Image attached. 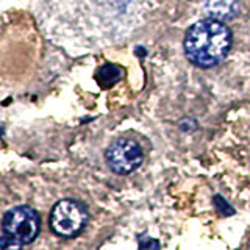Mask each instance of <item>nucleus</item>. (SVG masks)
Returning a JSON list of instances; mask_svg holds the SVG:
<instances>
[{
    "mask_svg": "<svg viewBox=\"0 0 250 250\" xmlns=\"http://www.w3.org/2000/svg\"><path fill=\"white\" fill-rule=\"evenodd\" d=\"M231 47V31L219 19H205L188 30L185 52L191 62L199 67L219 64Z\"/></svg>",
    "mask_w": 250,
    "mask_h": 250,
    "instance_id": "nucleus-1",
    "label": "nucleus"
},
{
    "mask_svg": "<svg viewBox=\"0 0 250 250\" xmlns=\"http://www.w3.org/2000/svg\"><path fill=\"white\" fill-rule=\"evenodd\" d=\"M88 208L82 202L74 199H64L55 203L50 211L49 224L55 234L61 238H75L88 224Z\"/></svg>",
    "mask_w": 250,
    "mask_h": 250,
    "instance_id": "nucleus-2",
    "label": "nucleus"
},
{
    "mask_svg": "<svg viewBox=\"0 0 250 250\" xmlns=\"http://www.w3.org/2000/svg\"><path fill=\"white\" fill-rule=\"evenodd\" d=\"M39 216L30 207L21 205L6 211L2 221V231L10 233L22 244L33 242L39 234Z\"/></svg>",
    "mask_w": 250,
    "mask_h": 250,
    "instance_id": "nucleus-3",
    "label": "nucleus"
},
{
    "mask_svg": "<svg viewBox=\"0 0 250 250\" xmlns=\"http://www.w3.org/2000/svg\"><path fill=\"white\" fill-rule=\"evenodd\" d=\"M144 160V153L136 141L128 138H121L108 147L106 163L109 169L116 174H130L136 170Z\"/></svg>",
    "mask_w": 250,
    "mask_h": 250,
    "instance_id": "nucleus-4",
    "label": "nucleus"
},
{
    "mask_svg": "<svg viewBox=\"0 0 250 250\" xmlns=\"http://www.w3.org/2000/svg\"><path fill=\"white\" fill-rule=\"evenodd\" d=\"M207 11L213 19H231L238 14V0H208Z\"/></svg>",
    "mask_w": 250,
    "mask_h": 250,
    "instance_id": "nucleus-5",
    "label": "nucleus"
},
{
    "mask_svg": "<svg viewBox=\"0 0 250 250\" xmlns=\"http://www.w3.org/2000/svg\"><path fill=\"white\" fill-rule=\"evenodd\" d=\"M22 242L19 239H16L11 236L10 233L2 231V236H0V250H22Z\"/></svg>",
    "mask_w": 250,
    "mask_h": 250,
    "instance_id": "nucleus-6",
    "label": "nucleus"
},
{
    "mask_svg": "<svg viewBox=\"0 0 250 250\" xmlns=\"http://www.w3.org/2000/svg\"><path fill=\"white\" fill-rule=\"evenodd\" d=\"M119 78V70L113 66H105L100 70V80L104 83H113Z\"/></svg>",
    "mask_w": 250,
    "mask_h": 250,
    "instance_id": "nucleus-7",
    "label": "nucleus"
}]
</instances>
